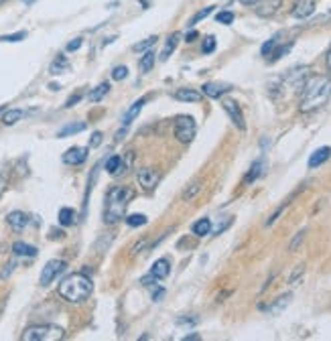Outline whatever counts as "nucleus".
<instances>
[{"instance_id": "ea45409f", "label": "nucleus", "mask_w": 331, "mask_h": 341, "mask_svg": "<svg viewBox=\"0 0 331 341\" xmlns=\"http://www.w3.org/2000/svg\"><path fill=\"white\" fill-rule=\"evenodd\" d=\"M287 205H289V203H287V201H285V203H283V205H281V207H279V209H277V211H275V213H273V215H270V218H268V220H266V228H270V226H273V224H275V222H277V220H279V215H281V213H283V211H285V207H287Z\"/></svg>"}, {"instance_id": "f3484780", "label": "nucleus", "mask_w": 331, "mask_h": 341, "mask_svg": "<svg viewBox=\"0 0 331 341\" xmlns=\"http://www.w3.org/2000/svg\"><path fill=\"white\" fill-rule=\"evenodd\" d=\"M173 98L179 100V102H199L201 100V94H199L197 89H191V87H181V89L175 91Z\"/></svg>"}, {"instance_id": "e433bc0d", "label": "nucleus", "mask_w": 331, "mask_h": 341, "mask_svg": "<svg viewBox=\"0 0 331 341\" xmlns=\"http://www.w3.org/2000/svg\"><path fill=\"white\" fill-rule=\"evenodd\" d=\"M293 49V43H287V45H283V47H277L275 51H273V57H270V59H273V61H279L283 55H287L289 51Z\"/></svg>"}, {"instance_id": "3c124183", "label": "nucleus", "mask_w": 331, "mask_h": 341, "mask_svg": "<svg viewBox=\"0 0 331 341\" xmlns=\"http://www.w3.org/2000/svg\"><path fill=\"white\" fill-rule=\"evenodd\" d=\"M185 341H199V335L191 333V335H185Z\"/></svg>"}, {"instance_id": "c85d7f7f", "label": "nucleus", "mask_w": 331, "mask_h": 341, "mask_svg": "<svg viewBox=\"0 0 331 341\" xmlns=\"http://www.w3.org/2000/svg\"><path fill=\"white\" fill-rule=\"evenodd\" d=\"M108 91H110V83L108 81H104V83H100L94 91H92V94H89V102H100L106 94H108Z\"/></svg>"}, {"instance_id": "f03ea898", "label": "nucleus", "mask_w": 331, "mask_h": 341, "mask_svg": "<svg viewBox=\"0 0 331 341\" xmlns=\"http://www.w3.org/2000/svg\"><path fill=\"white\" fill-rule=\"evenodd\" d=\"M134 197V189L126 187V185H118L112 187L108 197H106V207H104V222L106 224H116L124 218L126 207Z\"/></svg>"}, {"instance_id": "f8f14e48", "label": "nucleus", "mask_w": 331, "mask_h": 341, "mask_svg": "<svg viewBox=\"0 0 331 341\" xmlns=\"http://www.w3.org/2000/svg\"><path fill=\"white\" fill-rule=\"evenodd\" d=\"M232 89V85L230 83H205L203 87H201V91H203V94L207 96V98H222L224 94H228V91Z\"/></svg>"}, {"instance_id": "7ed1b4c3", "label": "nucleus", "mask_w": 331, "mask_h": 341, "mask_svg": "<svg viewBox=\"0 0 331 341\" xmlns=\"http://www.w3.org/2000/svg\"><path fill=\"white\" fill-rule=\"evenodd\" d=\"M92 291H94L92 281L81 272H73V274L65 276L57 287L59 297L65 299L67 303H81L92 295Z\"/></svg>"}, {"instance_id": "ddd939ff", "label": "nucleus", "mask_w": 331, "mask_h": 341, "mask_svg": "<svg viewBox=\"0 0 331 341\" xmlns=\"http://www.w3.org/2000/svg\"><path fill=\"white\" fill-rule=\"evenodd\" d=\"M291 301H293V295H291V293L281 295L277 301H273V305L266 307V313H268V315H281V313L285 311V309L291 305Z\"/></svg>"}, {"instance_id": "cd10ccee", "label": "nucleus", "mask_w": 331, "mask_h": 341, "mask_svg": "<svg viewBox=\"0 0 331 341\" xmlns=\"http://www.w3.org/2000/svg\"><path fill=\"white\" fill-rule=\"evenodd\" d=\"M69 67V61H67V57L65 55H59L53 63H51V73L53 75H57V73H61V71H65Z\"/></svg>"}, {"instance_id": "393cba45", "label": "nucleus", "mask_w": 331, "mask_h": 341, "mask_svg": "<svg viewBox=\"0 0 331 341\" xmlns=\"http://www.w3.org/2000/svg\"><path fill=\"white\" fill-rule=\"evenodd\" d=\"M177 45H179V35H177V33L169 35V39L165 41V47H163V51H161V61H167V59L171 57V53L177 49Z\"/></svg>"}, {"instance_id": "603ef678", "label": "nucleus", "mask_w": 331, "mask_h": 341, "mask_svg": "<svg viewBox=\"0 0 331 341\" xmlns=\"http://www.w3.org/2000/svg\"><path fill=\"white\" fill-rule=\"evenodd\" d=\"M240 2H242V4H246V6H250V4H256L258 0H240Z\"/></svg>"}, {"instance_id": "4468645a", "label": "nucleus", "mask_w": 331, "mask_h": 341, "mask_svg": "<svg viewBox=\"0 0 331 341\" xmlns=\"http://www.w3.org/2000/svg\"><path fill=\"white\" fill-rule=\"evenodd\" d=\"M329 157H331V146H321V148H317L311 157H309V169H317V167H321L325 161H329Z\"/></svg>"}, {"instance_id": "9b49d317", "label": "nucleus", "mask_w": 331, "mask_h": 341, "mask_svg": "<svg viewBox=\"0 0 331 341\" xmlns=\"http://www.w3.org/2000/svg\"><path fill=\"white\" fill-rule=\"evenodd\" d=\"M315 12V0H297L293 6L295 18H309Z\"/></svg>"}, {"instance_id": "58836bf2", "label": "nucleus", "mask_w": 331, "mask_h": 341, "mask_svg": "<svg viewBox=\"0 0 331 341\" xmlns=\"http://www.w3.org/2000/svg\"><path fill=\"white\" fill-rule=\"evenodd\" d=\"M126 75H128V67H124V65H118V67H114V71H112V79H116V81L126 79Z\"/></svg>"}, {"instance_id": "2f4dec72", "label": "nucleus", "mask_w": 331, "mask_h": 341, "mask_svg": "<svg viewBox=\"0 0 331 341\" xmlns=\"http://www.w3.org/2000/svg\"><path fill=\"white\" fill-rule=\"evenodd\" d=\"M148 220H146V215H142V213H132V215H128L126 218V224L130 226V228H140V226H144Z\"/></svg>"}, {"instance_id": "a18cd8bd", "label": "nucleus", "mask_w": 331, "mask_h": 341, "mask_svg": "<svg viewBox=\"0 0 331 341\" xmlns=\"http://www.w3.org/2000/svg\"><path fill=\"white\" fill-rule=\"evenodd\" d=\"M303 272H305V268H303V266H299V268H297V272L291 276V285H297V283H299V278L303 276Z\"/></svg>"}, {"instance_id": "7c9ffc66", "label": "nucleus", "mask_w": 331, "mask_h": 341, "mask_svg": "<svg viewBox=\"0 0 331 341\" xmlns=\"http://www.w3.org/2000/svg\"><path fill=\"white\" fill-rule=\"evenodd\" d=\"M199 191H201V183H199V181H195L193 185H189V187L183 191L181 199H183V201H191V199H193V197H195Z\"/></svg>"}, {"instance_id": "2eb2a0df", "label": "nucleus", "mask_w": 331, "mask_h": 341, "mask_svg": "<svg viewBox=\"0 0 331 341\" xmlns=\"http://www.w3.org/2000/svg\"><path fill=\"white\" fill-rule=\"evenodd\" d=\"M6 222H8V226H10L14 232H20V230L26 228L28 218H26V213H22V211H10V213L6 215Z\"/></svg>"}, {"instance_id": "aec40b11", "label": "nucleus", "mask_w": 331, "mask_h": 341, "mask_svg": "<svg viewBox=\"0 0 331 341\" xmlns=\"http://www.w3.org/2000/svg\"><path fill=\"white\" fill-rule=\"evenodd\" d=\"M144 104H146V98H140V100H136V102L130 106V110H128V112L124 114V118H122V126H126V128L130 126V122L140 114V110H142Z\"/></svg>"}, {"instance_id": "a211bd4d", "label": "nucleus", "mask_w": 331, "mask_h": 341, "mask_svg": "<svg viewBox=\"0 0 331 341\" xmlns=\"http://www.w3.org/2000/svg\"><path fill=\"white\" fill-rule=\"evenodd\" d=\"M106 171L110 175H120V173H126V167H124V159L120 154H114L106 161Z\"/></svg>"}, {"instance_id": "5fc2aeb1", "label": "nucleus", "mask_w": 331, "mask_h": 341, "mask_svg": "<svg viewBox=\"0 0 331 341\" xmlns=\"http://www.w3.org/2000/svg\"><path fill=\"white\" fill-rule=\"evenodd\" d=\"M35 2V0H24V4H33Z\"/></svg>"}, {"instance_id": "37998d69", "label": "nucleus", "mask_w": 331, "mask_h": 341, "mask_svg": "<svg viewBox=\"0 0 331 341\" xmlns=\"http://www.w3.org/2000/svg\"><path fill=\"white\" fill-rule=\"evenodd\" d=\"M102 144V132H94L92 138H89V148H96Z\"/></svg>"}, {"instance_id": "423d86ee", "label": "nucleus", "mask_w": 331, "mask_h": 341, "mask_svg": "<svg viewBox=\"0 0 331 341\" xmlns=\"http://www.w3.org/2000/svg\"><path fill=\"white\" fill-rule=\"evenodd\" d=\"M63 268H65V262H63V260H59V258L49 260V262L43 266V270H41V278H39V283H41L43 287L51 285V283L55 281V276H57L59 272H63Z\"/></svg>"}, {"instance_id": "49530a36", "label": "nucleus", "mask_w": 331, "mask_h": 341, "mask_svg": "<svg viewBox=\"0 0 331 341\" xmlns=\"http://www.w3.org/2000/svg\"><path fill=\"white\" fill-rule=\"evenodd\" d=\"M81 47V39H73L69 45H67V51H77Z\"/></svg>"}, {"instance_id": "5701e85b", "label": "nucleus", "mask_w": 331, "mask_h": 341, "mask_svg": "<svg viewBox=\"0 0 331 341\" xmlns=\"http://www.w3.org/2000/svg\"><path fill=\"white\" fill-rule=\"evenodd\" d=\"M26 116V112L24 110H20V108H10V110H6L4 112V116H2V124L4 126H12V124H16L18 120H22Z\"/></svg>"}, {"instance_id": "09e8293b", "label": "nucleus", "mask_w": 331, "mask_h": 341, "mask_svg": "<svg viewBox=\"0 0 331 341\" xmlns=\"http://www.w3.org/2000/svg\"><path fill=\"white\" fill-rule=\"evenodd\" d=\"M4 189H6V177H4V175H0V195L4 193Z\"/></svg>"}, {"instance_id": "72a5a7b5", "label": "nucleus", "mask_w": 331, "mask_h": 341, "mask_svg": "<svg viewBox=\"0 0 331 341\" xmlns=\"http://www.w3.org/2000/svg\"><path fill=\"white\" fill-rule=\"evenodd\" d=\"M157 41H159L157 37H148V39H144V41H140V43H136V45H134L132 49H134L136 53H140V51H148V49H150V47H153V45H155Z\"/></svg>"}, {"instance_id": "dca6fc26", "label": "nucleus", "mask_w": 331, "mask_h": 341, "mask_svg": "<svg viewBox=\"0 0 331 341\" xmlns=\"http://www.w3.org/2000/svg\"><path fill=\"white\" fill-rule=\"evenodd\" d=\"M169 272H171V262H169L167 258H159V260L153 264V268H150V274H153L157 281H163V278H167Z\"/></svg>"}, {"instance_id": "f704fd0d", "label": "nucleus", "mask_w": 331, "mask_h": 341, "mask_svg": "<svg viewBox=\"0 0 331 341\" xmlns=\"http://www.w3.org/2000/svg\"><path fill=\"white\" fill-rule=\"evenodd\" d=\"M24 37H26L24 30H18V33H12V35H4V37H0V43H18V41H22Z\"/></svg>"}, {"instance_id": "c9c22d12", "label": "nucleus", "mask_w": 331, "mask_h": 341, "mask_svg": "<svg viewBox=\"0 0 331 341\" xmlns=\"http://www.w3.org/2000/svg\"><path fill=\"white\" fill-rule=\"evenodd\" d=\"M216 20L222 22V24H232L234 22V12L232 10H222L216 14Z\"/></svg>"}, {"instance_id": "c03bdc74", "label": "nucleus", "mask_w": 331, "mask_h": 341, "mask_svg": "<svg viewBox=\"0 0 331 341\" xmlns=\"http://www.w3.org/2000/svg\"><path fill=\"white\" fill-rule=\"evenodd\" d=\"M12 270H14V262H8V264L4 266V270L0 272V278H8V276L12 274Z\"/></svg>"}, {"instance_id": "4be33fe9", "label": "nucleus", "mask_w": 331, "mask_h": 341, "mask_svg": "<svg viewBox=\"0 0 331 341\" xmlns=\"http://www.w3.org/2000/svg\"><path fill=\"white\" fill-rule=\"evenodd\" d=\"M57 220H59V224H61L63 228H69V226H73V224H75L77 215H75V211H73L71 207H61V209H59Z\"/></svg>"}, {"instance_id": "a878e982", "label": "nucleus", "mask_w": 331, "mask_h": 341, "mask_svg": "<svg viewBox=\"0 0 331 341\" xmlns=\"http://www.w3.org/2000/svg\"><path fill=\"white\" fill-rule=\"evenodd\" d=\"M264 169H266V163L260 159V161H256L252 167H250V171H248V175H246V183H254L262 173H264Z\"/></svg>"}, {"instance_id": "0eeeda50", "label": "nucleus", "mask_w": 331, "mask_h": 341, "mask_svg": "<svg viewBox=\"0 0 331 341\" xmlns=\"http://www.w3.org/2000/svg\"><path fill=\"white\" fill-rule=\"evenodd\" d=\"M224 110H226V114L230 116V120L234 122V126L238 128V130H244L246 128V120H244V114H242V108H240L234 100H224Z\"/></svg>"}, {"instance_id": "6ab92c4d", "label": "nucleus", "mask_w": 331, "mask_h": 341, "mask_svg": "<svg viewBox=\"0 0 331 341\" xmlns=\"http://www.w3.org/2000/svg\"><path fill=\"white\" fill-rule=\"evenodd\" d=\"M12 252H14L16 256H24V258H35L39 250H37L35 246H28V244H24V242H14V244H12Z\"/></svg>"}, {"instance_id": "79ce46f5", "label": "nucleus", "mask_w": 331, "mask_h": 341, "mask_svg": "<svg viewBox=\"0 0 331 341\" xmlns=\"http://www.w3.org/2000/svg\"><path fill=\"white\" fill-rule=\"evenodd\" d=\"M232 222H234V218H226V222H224V224H220L216 230H212V234H214V236H220L222 232H226V230L232 226Z\"/></svg>"}, {"instance_id": "4c0bfd02", "label": "nucleus", "mask_w": 331, "mask_h": 341, "mask_svg": "<svg viewBox=\"0 0 331 341\" xmlns=\"http://www.w3.org/2000/svg\"><path fill=\"white\" fill-rule=\"evenodd\" d=\"M305 234H307V230H301V232L295 236V240L289 244V252H295V250H297V248L301 246V242L305 240Z\"/></svg>"}, {"instance_id": "c756f323", "label": "nucleus", "mask_w": 331, "mask_h": 341, "mask_svg": "<svg viewBox=\"0 0 331 341\" xmlns=\"http://www.w3.org/2000/svg\"><path fill=\"white\" fill-rule=\"evenodd\" d=\"M281 37H283V33L275 35L273 39H268V41H266V43L262 45V49H260V51H262V55H264V57H268V55H273V51H275V49L279 47V43H281V41H279Z\"/></svg>"}, {"instance_id": "bb28decb", "label": "nucleus", "mask_w": 331, "mask_h": 341, "mask_svg": "<svg viewBox=\"0 0 331 341\" xmlns=\"http://www.w3.org/2000/svg\"><path fill=\"white\" fill-rule=\"evenodd\" d=\"M155 61H157L155 51H146L140 57V71H150V69H153V65H155Z\"/></svg>"}, {"instance_id": "6e6552de", "label": "nucleus", "mask_w": 331, "mask_h": 341, "mask_svg": "<svg viewBox=\"0 0 331 341\" xmlns=\"http://www.w3.org/2000/svg\"><path fill=\"white\" fill-rule=\"evenodd\" d=\"M283 4V0H258L254 4V10L258 16H273Z\"/></svg>"}, {"instance_id": "39448f33", "label": "nucleus", "mask_w": 331, "mask_h": 341, "mask_svg": "<svg viewBox=\"0 0 331 341\" xmlns=\"http://www.w3.org/2000/svg\"><path fill=\"white\" fill-rule=\"evenodd\" d=\"M195 120L191 116H179L177 122H175V136L181 140L183 144H189L193 138H195Z\"/></svg>"}, {"instance_id": "f257e3e1", "label": "nucleus", "mask_w": 331, "mask_h": 341, "mask_svg": "<svg viewBox=\"0 0 331 341\" xmlns=\"http://www.w3.org/2000/svg\"><path fill=\"white\" fill-rule=\"evenodd\" d=\"M303 98H301V112H315L323 108L331 98V79L325 75L309 77L303 85Z\"/></svg>"}, {"instance_id": "412c9836", "label": "nucleus", "mask_w": 331, "mask_h": 341, "mask_svg": "<svg viewBox=\"0 0 331 341\" xmlns=\"http://www.w3.org/2000/svg\"><path fill=\"white\" fill-rule=\"evenodd\" d=\"M87 128L85 122H73V124H67V126H63L61 130L57 132V138H65V136H71V134H79Z\"/></svg>"}, {"instance_id": "a19ab883", "label": "nucleus", "mask_w": 331, "mask_h": 341, "mask_svg": "<svg viewBox=\"0 0 331 341\" xmlns=\"http://www.w3.org/2000/svg\"><path fill=\"white\" fill-rule=\"evenodd\" d=\"M216 51V37H207L203 43V53H214Z\"/></svg>"}, {"instance_id": "864d4df0", "label": "nucleus", "mask_w": 331, "mask_h": 341, "mask_svg": "<svg viewBox=\"0 0 331 341\" xmlns=\"http://www.w3.org/2000/svg\"><path fill=\"white\" fill-rule=\"evenodd\" d=\"M327 65L331 67V49H329V53H327Z\"/></svg>"}, {"instance_id": "de8ad7c7", "label": "nucleus", "mask_w": 331, "mask_h": 341, "mask_svg": "<svg viewBox=\"0 0 331 341\" xmlns=\"http://www.w3.org/2000/svg\"><path fill=\"white\" fill-rule=\"evenodd\" d=\"M79 100H81V96H79V94H75V96H71V98H69V100L65 102V108H71V106H73V104H77Z\"/></svg>"}, {"instance_id": "b1692460", "label": "nucleus", "mask_w": 331, "mask_h": 341, "mask_svg": "<svg viewBox=\"0 0 331 341\" xmlns=\"http://www.w3.org/2000/svg\"><path fill=\"white\" fill-rule=\"evenodd\" d=\"M191 232H193L197 238L209 236V234H212V222H209L207 218H201V220H197V222L191 226Z\"/></svg>"}, {"instance_id": "8fccbe9b", "label": "nucleus", "mask_w": 331, "mask_h": 341, "mask_svg": "<svg viewBox=\"0 0 331 341\" xmlns=\"http://www.w3.org/2000/svg\"><path fill=\"white\" fill-rule=\"evenodd\" d=\"M195 37H197V30H191V33H187V37H185V39H187V43H191Z\"/></svg>"}, {"instance_id": "9d476101", "label": "nucleus", "mask_w": 331, "mask_h": 341, "mask_svg": "<svg viewBox=\"0 0 331 341\" xmlns=\"http://www.w3.org/2000/svg\"><path fill=\"white\" fill-rule=\"evenodd\" d=\"M85 159H87V148H81V146H73V148L65 150V154H63V163L73 165V167L85 163Z\"/></svg>"}, {"instance_id": "20e7f679", "label": "nucleus", "mask_w": 331, "mask_h": 341, "mask_svg": "<svg viewBox=\"0 0 331 341\" xmlns=\"http://www.w3.org/2000/svg\"><path fill=\"white\" fill-rule=\"evenodd\" d=\"M65 337V331L55 325H35L22 333V341H59Z\"/></svg>"}, {"instance_id": "1a4fd4ad", "label": "nucleus", "mask_w": 331, "mask_h": 341, "mask_svg": "<svg viewBox=\"0 0 331 341\" xmlns=\"http://www.w3.org/2000/svg\"><path fill=\"white\" fill-rule=\"evenodd\" d=\"M136 179H138V183H140V187H144V189H153L155 185L159 183V173L155 171V169H140L138 173H136Z\"/></svg>"}, {"instance_id": "473e14b6", "label": "nucleus", "mask_w": 331, "mask_h": 341, "mask_svg": "<svg viewBox=\"0 0 331 341\" xmlns=\"http://www.w3.org/2000/svg\"><path fill=\"white\" fill-rule=\"evenodd\" d=\"M214 8H216V6H205V8H201L199 12H195V14H193V18L189 20V26H193V24H197L199 20L207 18L209 14H212V12H214Z\"/></svg>"}]
</instances>
